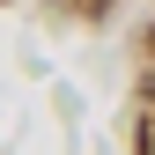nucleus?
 <instances>
[{"mask_svg":"<svg viewBox=\"0 0 155 155\" xmlns=\"http://www.w3.org/2000/svg\"><path fill=\"white\" fill-rule=\"evenodd\" d=\"M140 155H155V111L140 118Z\"/></svg>","mask_w":155,"mask_h":155,"instance_id":"f257e3e1","label":"nucleus"},{"mask_svg":"<svg viewBox=\"0 0 155 155\" xmlns=\"http://www.w3.org/2000/svg\"><path fill=\"white\" fill-rule=\"evenodd\" d=\"M81 8H89V15H104V8H111V0H81Z\"/></svg>","mask_w":155,"mask_h":155,"instance_id":"f03ea898","label":"nucleus"},{"mask_svg":"<svg viewBox=\"0 0 155 155\" xmlns=\"http://www.w3.org/2000/svg\"><path fill=\"white\" fill-rule=\"evenodd\" d=\"M148 52H155V30H148Z\"/></svg>","mask_w":155,"mask_h":155,"instance_id":"7ed1b4c3","label":"nucleus"}]
</instances>
